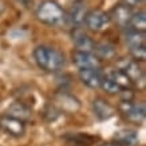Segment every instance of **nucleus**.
Wrapping results in <instances>:
<instances>
[{
	"mask_svg": "<svg viewBox=\"0 0 146 146\" xmlns=\"http://www.w3.org/2000/svg\"><path fill=\"white\" fill-rule=\"evenodd\" d=\"M129 30L137 32H145L146 31V15L145 12L133 13V16L129 22Z\"/></svg>",
	"mask_w": 146,
	"mask_h": 146,
	"instance_id": "a211bd4d",
	"label": "nucleus"
},
{
	"mask_svg": "<svg viewBox=\"0 0 146 146\" xmlns=\"http://www.w3.org/2000/svg\"><path fill=\"white\" fill-rule=\"evenodd\" d=\"M36 18L47 26H59L66 20V11L52 0H46L36 9Z\"/></svg>",
	"mask_w": 146,
	"mask_h": 146,
	"instance_id": "f03ea898",
	"label": "nucleus"
},
{
	"mask_svg": "<svg viewBox=\"0 0 146 146\" xmlns=\"http://www.w3.org/2000/svg\"><path fill=\"white\" fill-rule=\"evenodd\" d=\"M55 102H56V105L59 106L60 110L67 111V113H75L80 107L79 101L67 93H59L55 97Z\"/></svg>",
	"mask_w": 146,
	"mask_h": 146,
	"instance_id": "f8f14e48",
	"label": "nucleus"
},
{
	"mask_svg": "<svg viewBox=\"0 0 146 146\" xmlns=\"http://www.w3.org/2000/svg\"><path fill=\"white\" fill-rule=\"evenodd\" d=\"M94 55L101 60V59H111V58L115 56V48L114 46L110 44V43H106V42H103V43H98L95 44L94 47Z\"/></svg>",
	"mask_w": 146,
	"mask_h": 146,
	"instance_id": "dca6fc26",
	"label": "nucleus"
},
{
	"mask_svg": "<svg viewBox=\"0 0 146 146\" xmlns=\"http://www.w3.org/2000/svg\"><path fill=\"white\" fill-rule=\"evenodd\" d=\"M119 110L123 115L133 123H142L146 117L145 103H133V101H122L119 105Z\"/></svg>",
	"mask_w": 146,
	"mask_h": 146,
	"instance_id": "20e7f679",
	"label": "nucleus"
},
{
	"mask_svg": "<svg viewBox=\"0 0 146 146\" xmlns=\"http://www.w3.org/2000/svg\"><path fill=\"white\" fill-rule=\"evenodd\" d=\"M18 1H19V3H22L23 5H26V4H24V0H18ZM27 3H30V4H31V3H32V0H27Z\"/></svg>",
	"mask_w": 146,
	"mask_h": 146,
	"instance_id": "5701e85b",
	"label": "nucleus"
},
{
	"mask_svg": "<svg viewBox=\"0 0 146 146\" xmlns=\"http://www.w3.org/2000/svg\"><path fill=\"white\" fill-rule=\"evenodd\" d=\"M109 16H110V20H114V23H117L118 26L127 27L130 19L133 16V11L127 5L119 4L117 5L115 8H113V11H111V13Z\"/></svg>",
	"mask_w": 146,
	"mask_h": 146,
	"instance_id": "9b49d317",
	"label": "nucleus"
},
{
	"mask_svg": "<svg viewBox=\"0 0 146 146\" xmlns=\"http://www.w3.org/2000/svg\"><path fill=\"white\" fill-rule=\"evenodd\" d=\"M125 40L130 48H135V47H142L146 43V34L145 32H137V31H131L129 30Z\"/></svg>",
	"mask_w": 146,
	"mask_h": 146,
	"instance_id": "f3484780",
	"label": "nucleus"
},
{
	"mask_svg": "<svg viewBox=\"0 0 146 146\" xmlns=\"http://www.w3.org/2000/svg\"><path fill=\"white\" fill-rule=\"evenodd\" d=\"M102 146H117V145H113V143H105V145H102Z\"/></svg>",
	"mask_w": 146,
	"mask_h": 146,
	"instance_id": "393cba45",
	"label": "nucleus"
},
{
	"mask_svg": "<svg viewBox=\"0 0 146 146\" xmlns=\"http://www.w3.org/2000/svg\"><path fill=\"white\" fill-rule=\"evenodd\" d=\"M93 111L94 115L97 117L99 121H107L111 117H114L115 109L111 106L110 103H107L105 99L102 98H95L93 101Z\"/></svg>",
	"mask_w": 146,
	"mask_h": 146,
	"instance_id": "9d476101",
	"label": "nucleus"
},
{
	"mask_svg": "<svg viewBox=\"0 0 146 146\" xmlns=\"http://www.w3.org/2000/svg\"><path fill=\"white\" fill-rule=\"evenodd\" d=\"M3 11H4V5H3V3L0 1V13L3 12Z\"/></svg>",
	"mask_w": 146,
	"mask_h": 146,
	"instance_id": "b1692460",
	"label": "nucleus"
},
{
	"mask_svg": "<svg viewBox=\"0 0 146 146\" xmlns=\"http://www.w3.org/2000/svg\"><path fill=\"white\" fill-rule=\"evenodd\" d=\"M86 15H87V8H86V4L83 3V0H82V1H78V3L71 5L68 15L66 13V19L70 22L71 26H80L84 22Z\"/></svg>",
	"mask_w": 146,
	"mask_h": 146,
	"instance_id": "ddd939ff",
	"label": "nucleus"
},
{
	"mask_svg": "<svg viewBox=\"0 0 146 146\" xmlns=\"http://www.w3.org/2000/svg\"><path fill=\"white\" fill-rule=\"evenodd\" d=\"M102 90L105 91L106 94H110V95H115V94H119L121 93V87L118 86L117 83H114L113 80L110 79V78H103V80H102V84H101Z\"/></svg>",
	"mask_w": 146,
	"mask_h": 146,
	"instance_id": "aec40b11",
	"label": "nucleus"
},
{
	"mask_svg": "<svg viewBox=\"0 0 146 146\" xmlns=\"http://www.w3.org/2000/svg\"><path fill=\"white\" fill-rule=\"evenodd\" d=\"M0 127L12 137H22L26 131L24 122L16 119V118H12V117H8V115H4L0 118Z\"/></svg>",
	"mask_w": 146,
	"mask_h": 146,
	"instance_id": "0eeeda50",
	"label": "nucleus"
},
{
	"mask_svg": "<svg viewBox=\"0 0 146 146\" xmlns=\"http://www.w3.org/2000/svg\"><path fill=\"white\" fill-rule=\"evenodd\" d=\"M130 54H131V56L134 58L133 60H135V62H143L146 59L145 46H142V47H135V48H130Z\"/></svg>",
	"mask_w": 146,
	"mask_h": 146,
	"instance_id": "412c9836",
	"label": "nucleus"
},
{
	"mask_svg": "<svg viewBox=\"0 0 146 146\" xmlns=\"http://www.w3.org/2000/svg\"><path fill=\"white\" fill-rule=\"evenodd\" d=\"M117 146H133L138 142V133L133 129H121L114 134Z\"/></svg>",
	"mask_w": 146,
	"mask_h": 146,
	"instance_id": "4468645a",
	"label": "nucleus"
},
{
	"mask_svg": "<svg viewBox=\"0 0 146 146\" xmlns=\"http://www.w3.org/2000/svg\"><path fill=\"white\" fill-rule=\"evenodd\" d=\"M7 115H8V117H12V118H16V119L22 121V122H26V121H28L30 117H31V110H30L26 105H23L22 102H15V103H12V105L8 107Z\"/></svg>",
	"mask_w": 146,
	"mask_h": 146,
	"instance_id": "2eb2a0df",
	"label": "nucleus"
},
{
	"mask_svg": "<svg viewBox=\"0 0 146 146\" xmlns=\"http://www.w3.org/2000/svg\"><path fill=\"white\" fill-rule=\"evenodd\" d=\"M105 76L98 68H87V70H79V79L82 83L86 84L90 89H99Z\"/></svg>",
	"mask_w": 146,
	"mask_h": 146,
	"instance_id": "1a4fd4ad",
	"label": "nucleus"
},
{
	"mask_svg": "<svg viewBox=\"0 0 146 146\" xmlns=\"http://www.w3.org/2000/svg\"><path fill=\"white\" fill-rule=\"evenodd\" d=\"M72 40L76 47V51H80V52H93L94 51V47H95L94 40L78 27H75L72 31Z\"/></svg>",
	"mask_w": 146,
	"mask_h": 146,
	"instance_id": "6e6552de",
	"label": "nucleus"
},
{
	"mask_svg": "<svg viewBox=\"0 0 146 146\" xmlns=\"http://www.w3.org/2000/svg\"><path fill=\"white\" fill-rule=\"evenodd\" d=\"M34 58L36 64L47 72L59 71L66 63L64 55L59 50L50 46H38L34 51Z\"/></svg>",
	"mask_w": 146,
	"mask_h": 146,
	"instance_id": "f257e3e1",
	"label": "nucleus"
},
{
	"mask_svg": "<svg viewBox=\"0 0 146 146\" xmlns=\"http://www.w3.org/2000/svg\"><path fill=\"white\" fill-rule=\"evenodd\" d=\"M107 78H110L114 83H117L121 89H130V86H131V80L129 79L127 76L125 75L123 72L121 70H114L110 72V75L107 76Z\"/></svg>",
	"mask_w": 146,
	"mask_h": 146,
	"instance_id": "6ab92c4d",
	"label": "nucleus"
},
{
	"mask_svg": "<svg viewBox=\"0 0 146 146\" xmlns=\"http://www.w3.org/2000/svg\"><path fill=\"white\" fill-rule=\"evenodd\" d=\"M111 23L109 13L101 9H93L87 12L86 18H84V24L93 32H101L103 30H106L109 24Z\"/></svg>",
	"mask_w": 146,
	"mask_h": 146,
	"instance_id": "7ed1b4c3",
	"label": "nucleus"
},
{
	"mask_svg": "<svg viewBox=\"0 0 146 146\" xmlns=\"http://www.w3.org/2000/svg\"><path fill=\"white\" fill-rule=\"evenodd\" d=\"M125 1V5H127V7H135V5H141L145 0H123Z\"/></svg>",
	"mask_w": 146,
	"mask_h": 146,
	"instance_id": "4be33fe9",
	"label": "nucleus"
},
{
	"mask_svg": "<svg viewBox=\"0 0 146 146\" xmlns=\"http://www.w3.org/2000/svg\"><path fill=\"white\" fill-rule=\"evenodd\" d=\"M72 63H74L79 70L99 68V67H101V60H99L93 52L74 51V52H72Z\"/></svg>",
	"mask_w": 146,
	"mask_h": 146,
	"instance_id": "39448f33",
	"label": "nucleus"
},
{
	"mask_svg": "<svg viewBox=\"0 0 146 146\" xmlns=\"http://www.w3.org/2000/svg\"><path fill=\"white\" fill-rule=\"evenodd\" d=\"M125 75L127 76L129 79L133 82H143L145 79V75H143V71L139 67L138 62L133 60V59H123L119 62V68Z\"/></svg>",
	"mask_w": 146,
	"mask_h": 146,
	"instance_id": "423d86ee",
	"label": "nucleus"
}]
</instances>
